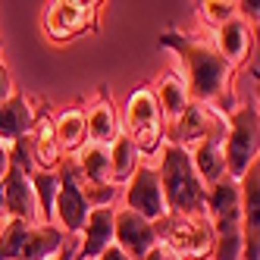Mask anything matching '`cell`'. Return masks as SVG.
Returning <instances> with one entry per match:
<instances>
[{
    "label": "cell",
    "instance_id": "cell-1",
    "mask_svg": "<svg viewBox=\"0 0 260 260\" xmlns=\"http://www.w3.org/2000/svg\"><path fill=\"white\" fill-rule=\"evenodd\" d=\"M160 44L170 47L185 66V82H188L191 104H226V88L232 79V69L216 53L210 41L188 38L182 31H163Z\"/></svg>",
    "mask_w": 260,
    "mask_h": 260
},
{
    "label": "cell",
    "instance_id": "cell-2",
    "mask_svg": "<svg viewBox=\"0 0 260 260\" xmlns=\"http://www.w3.org/2000/svg\"><path fill=\"white\" fill-rule=\"evenodd\" d=\"M157 176H160V185H163L166 210L173 216H207V204H204L207 188L201 185L185 147H176V144L160 147Z\"/></svg>",
    "mask_w": 260,
    "mask_h": 260
},
{
    "label": "cell",
    "instance_id": "cell-3",
    "mask_svg": "<svg viewBox=\"0 0 260 260\" xmlns=\"http://www.w3.org/2000/svg\"><path fill=\"white\" fill-rule=\"evenodd\" d=\"M226 138H222V157H226V176L241 179L257 163L260 151V113L254 104L232 107L226 116Z\"/></svg>",
    "mask_w": 260,
    "mask_h": 260
},
{
    "label": "cell",
    "instance_id": "cell-4",
    "mask_svg": "<svg viewBox=\"0 0 260 260\" xmlns=\"http://www.w3.org/2000/svg\"><path fill=\"white\" fill-rule=\"evenodd\" d=\"M125 135L138 147V154H157L163 141H166V122L157 107L154 88L151 85H138L132 94L125 98Z\"/></svg>",
    "mask_w": 260,
    "mask_h": 260
},
{
    "label": "cell",
    "instance_id": "cell-5",
    "mask_svg": "<svg viewBox=\"0 0 260 260\" xmlns=\"http://www.w3.org/2000/svg\"><path fill=\"white\" fill-rule=\"evenodd\" d=\"M154 226H157L160 241H166L185 260L188 257H210L213 226H210L207 216H173V213H166Z\"/></svg>",
    "mask_w": 260,
    "mask_h": 260
},
{
    "label": "cell",
    "instance_id": "cell-6",
    "mask_svg": "<svg viewBox=\"0 0 260 260\" xmlns=\"http://www.w3.org/2000/svg\"><path fill=\"white\" fill-rule=\"evenodd\" d=\"M98 7L94 0H57L44 7V35L50 41H72L79 35L98 25Z\"/></svg>",
    "mask_w": 260,
    "mask_h": 260
},
{
    "label": "cell",
    "instance_id": "cell-7",
    "mask_svg": "<svg viewBox=\"0 0 260 260\" xmlns=\"http://www.w3.org/2000/svg\"><path fill=\"white\" fill-rule=\"evenodd\" d=\"M57 176H60V191L53 198V216L60 219L57 226L63 232H76L79 235L85 229V222H88L91 207L82 198V173H79L76 160L63 157L60 166H57Z\"/></svg>",
    "mask_w": 260,
    "mask_h": 260
},
{
    "label": "cell",
    "instance_id": "cell-8",
    "mask_svg": "<svg viewBox=\"0 0 260 260\" xmlns=\"http://www.w3.org/2000/svg\"><path fill=\"white\" fill-rule=\"evenodd\" d=\"M0 204H4V216L7 219H25L31 226H38V201H35L31 182L22 173V166L10 157L4 176H0Z\"/></svg>",
    "mask_w": 260,
    "mask_h": 260
},
{
    "label": "cell",
    "instance_id": "cell-9",
    "mask_svg": "<svg viewBox=\"0 0 260 260\" xmlns=\"http://www.w3.org/2000/svg\"><path fill=\"white\" fill-rule=\"evenodd\" d=\"M125 210H132L151 222H160L166 213V198H163V185L154 166H144L138 163V170L128 179V188H125Z\"/></svg>",
    "mask_w": 260,
    "mask_h": 260
},
{
    "label": "cell",
    "instance_id": "cell-10",
    "mask_svg": "<svg viewBox=\"0 0 260 260\" xmlns=\"http://www.w3.org/2000/svg\"><path fill=\"white\" fill-rule=\"evenodd\" d=\"M157 241H160V235H157V226L151 219H144L125 207L113 213V245L122 248L132 260H141Z\"/></svg>",
    "mask_w": 260,
    "mask_h": 260
},
{
    "label": "cell",
    "instance_id": "cell-11",
    "mask_svg": "<svg viewBox=\"0 0 260 260\" xmlns=\"http://www.w3.org/2000/svg\"><path fill=\"white\" fill-rule=\"evenodd\" d=\"M222 138H226V122H222V116H216V122L210 125V132L204 135L191 151V166L194 173L201 179L204 188H210L213 182H219L222 176H226V157H222Z\"/></svg>",
    "mask_w": 260,
    "mask_h": 260
},
{
    "label": "cell",
    "instance_id": "cell-12",
    "mask_svg": "<svg viewBox=\"0 0 260 260\" xmlns=\"http://www.w3.org/2000/svg\"><path fill=\"white\" fill-rule=\"evenodd\" d=\"M35 122H38V113H35V107L31 101L22 94V91H13V94L0 104V147H10L16 141H22Z\"/></svg>",
    "mask_w": 260,
    "mask_h": 260
},
{
    "label": "cell",
    "instance_id": "cell-13",
    "mask_svg": "<svg viewBox=\"0 0 260 260\" xmlns=\"http://www.w3.org/2000/svg\"><path fill=\"white\" fill-rule=\"evenodd\" d=\"M204 204H207V219L210 226H241V201H238V182L222 176L219 182H213L207 194H204Z\"/></svg>",
    "mask_w": 260,
    "mask_h": 260
},
{
    "label": "cell",
    "instance_id": "cell-14",
    "mask_svg": "<svg viewBox=\"0 0 260 260\" xmlns=\"http://www.w3.org/2000/svg\"><path fill=\"white\" fill-rule=\"evenodd\" d=\"M219 113H213L210 107H201V104H191L185 113L166 125V141L163 144H176V147H185V151H191V147L210 132V125L216 122Z\"/></svg>",
    "mask_w": 260,
    "mask_h": 260
},
{
    "label": "cell",
    "instance_id": "cell-15",
    "mask_svg": "<svg viewBox=\"0 0 260 260\" xmlns=\"http://www.w3.org/2000/svg\"><path fill=\"white\" fill-rule=\"evenodd\" d=\"M251 25L248 19H241V16H232L229 22H222L216 28V53L222 60H226V66L235 72V66L245 63V57L251 53Z\"/></svg>",
    "mask_w": 260,
    "mask_h": 260
},
{
    "label": "cell",
    "instance_id": "cell-16",
    "mask_svg": "<svg viewBox=\"0 0 260 260\" xmlns=\"http://www.w3.org/2000/svg\"><path fill=\"white\" fill-rule=\"evenodd\" d=\"M113 207H98V210H91L88 213V222H85V241H82V248L76 251V257L72 260H98L110 245H113Z\"/></svg>",
    "mask_w": 260,
    "mask_h": 260
},
{
    "label": "cell",
    "instance_id": "cell-17",
    "mask_svg": "<svg viewBox=\"0 0 260 260\" xmlns=\"http://www.w3.org/2000/svg\"><path fill=\"white\" fill-rule=\"evenodd\" d=\"M154 98H157V107L163 113V122L170 125L176 122L185 110L191 107V94H188V82H185L182 72H166L160 79V85L154 88Z\"/></svg>",
    "mask_w": 260,
    "mask_h": 260
},
{
    "label": "cell",
    "instance_id": "cell-18",
    "mask_svg": "<svg viewBox=\"0 0 260 260\" xmlns=\"http://www.w3.org/2000/svg\"><path fill=\"white\" fill-rule=\"evenodd\" d=\"M63 248H66V232L57 222H38L28 229L22 260H53Z\"/></svg>",
    "mask_w": 260,
    "mask_h": 260
},
{
    "label": "cell",
    "instance_id": "cell-19",
    "mask_svg": "<svg viewBox=\"0 0 260 260\" xmlns=\"http://www.w3.org/2000/svg\"><path fill=\"white\" fill-rule=\"evenodd\" d=\"M85 132H88V141L91 144H104L110 147L113 138L119 135V125H116V110L110 104V98H98L85 110Z\"/></svg>",
    "mask_w": 260,
    "mask_h": 260
},
{
    "label": "cell",
    "instance_id": "cell-20",
    "mask_svg": "<svg viewBox=\"0 0 260 260\" xmlns=\"http://www.w3.org/2000/svg\"><path fill=\"white\" fill-rule=\"evenodd\" d=\"M53 138H57L60 154H76L88 144V132H85V110L82 107H69L53 119Z\"/></svg>",
    "mask_w": 260,
    "mask_h": 260
},
{
    "label": "cell",
    "instance_id": "cell-21",
    "mask_svg": "<svg viewBox=\"0 0 260 260\" xmlns=\"http://www.w3.org/2000/svg\"><path fill=\"white\" fill-rule=\"evenodd\" d=\"M107 151H110V182H113V185L116 182H128V179H132V173L138 170V163H141L138 147L128 141L125 132H119Z\"/></svg>",
    "mask_w": 260,
    "mask_h": 260
},
{
    "label": "cell",
    "instance_id": "cell-22",
    "mask_svg": "<svg viewBox=\"0 0 260 260\" xmlns=\"http://www.w3.org/2000/svg\"><path fill=\"white\" fill-rule=\"evenodd\" d=\"M28 182H31V191H35V201H38V216L41 222H53V198L60 191V176L57 170H31L28 173Z\"/></svg>",
    "mask_w": 260,
    "mask_h": 260
},
{
    "label": "cell",
    "instance_id": "cell-23",
    "mask_svg": "<svg viewBox=\"0 0 260 260\" xmlns=\"http://www.w3.org/2000/svg\"><path fill=\"white\" fill-rule=\"evenodd\" d=\"M76 166H79V173H82L85 182H94V185L110 182V151L104 144H91L88 141L82 147V157L76 160Z\"/></svg>",
    "mask_w": 260,
    "mask_h": 260
},
{
    "label": "cell",
    "instance_id": "cell-24",
    "mask_svg": "<svg viewBox=\"0 0 260 260\" xmlns=\"http://www.w3.org/2000/svg\"><path fill=\"white\" fill-rule=\"evenodd\" d=\"M28 229H31V222H25V219L4 222V229H0V260H22Z\"/></svg>",
    "mask_w": 260,
    "mask_h": 260
},
{
    "label": "cell",
    "instance_id": "cell-25",
    "mask_svg": "<svg viewBox=\"0 0 260 260\" xmlns=\"http://www.w3.org/2000/svg\"><path fill=\"white\" fill-rule=\"evenodd\" d=\"M210 260H241V226H219V229H213Z\"/></svg>",
    "mask_w": 260,
    "mask_h": 260
},
{
    "label": "cell",
    "instance_id": "cell-26",
    "mask_svg": "<svg viewBox=\"0 0 260 260\" xmlns=\"http://www.w3.org/2000/svg\"><path fill=\"white\" fill-rule=\"evenodd\" d=\"M198 13L204 16V22L219 28L222 22H229L232 16H238V4H229V0H207V4H198Z\"/></svg>",
    "mask_w": 260,
    "mask_h": 260
},
{
    "label": "cell",
    "instance_id": "cell-27",
    "mask_svg": "<svg viewBox=\"0 0 260 260\" xmlns=\"http://www.w3.org/2000/svg\"><path fill=\"white\" fill-rule=\"evenodd\" d=\"M82 198L91 210L98 207H110V201L116 198V185L113 182H104V185H94V182H85L82 179Z\"/></svg>",
    "mask_w": 260,
    "mask_h": 260
},
{
    "label": "cell",
    "instance_id": "cell-28",
    "mask_svg": "<svg viewBox=\"0 0 260 260\" xmlns=\"http://www.w3.org/2000/svg\"><path fill=\"white\" fill-rule=\"evenodd\" d=\"M141 260H185V257H182V254H176L170 245H166V241H157V245L147 251Z\"/></svg>",
    "mask_w": 260,
    "mask_h": 260
},
{
    "label": "cell",
    "instance_id": "cell-29",
    "mask_svg": "<svg viewBox=\"0 0 260 260\" xmlns=\"http://www.w3.org/2000/svg\"><path fill=\"white\" fill-rule=\"evenodd\" d=\"M16 91V85H13V76H10V69H7V63L0 60V104H4L10 94Z\"/></svg>",
    "mask_w": 260,
    "mask_h": 260
},
{
    "label": "cell",
    "instance_id": "cell-30",
    "mask_svg": "<svg viewBox=\"0 0 260 260\" xmlns=\"http://www.w3.org/2000/svg\"><path fill=\"white\" fill-rule=\"evenodd\" d=\"M98 260H132V257H128V254H125L122 248H116V245H110V248H107V251H104V254H101Z\"/></svg>",
    "mask_w": 260,
    "mask_h": 260
},
{
    "label": "cell",
    "instance_id": "cell-31",
    "mask_svg": "<svg viewBox=\"0 0 260 260\" xmlns=\"http://www.w3.org/2000/svg\"><path fill=\"white\" fill-rule=\"evenodd\" d=\"M7 163H10V151H7V147H0V176H4Z\"/></svg>",
    "mask_w": 260,
    "mask_h": 260
},
{
    "label": "cell",
    "instance_id": "cell-32",
    "mask_svg": "<svg viewBox=\"0 0 260 260\" xmlns=\"http://www.w3.org/2000/svg\"><path fill=\"white\" fill-rule=\"evenodd\" d=\"M72 257H76V251H69V248H63L57 257H53V260H72Z\"/></svg>",
    "mask_w": 260,
    "mask_h": 260
},
{
    "label": "cell",
    "instance_id": "cell-33",
    "mask_svg": "<svg viewBox=\"0 0 260 260\" xmlns=\"http://www.w3.org/2000/svg\"><path fill=\"white\" fill-rule=\"evenodd\" d=\"M0 50H4V44H0Z\"/></svg>",
    "mask_w": 260,
    "mask_h": 260
}]
</instances>
